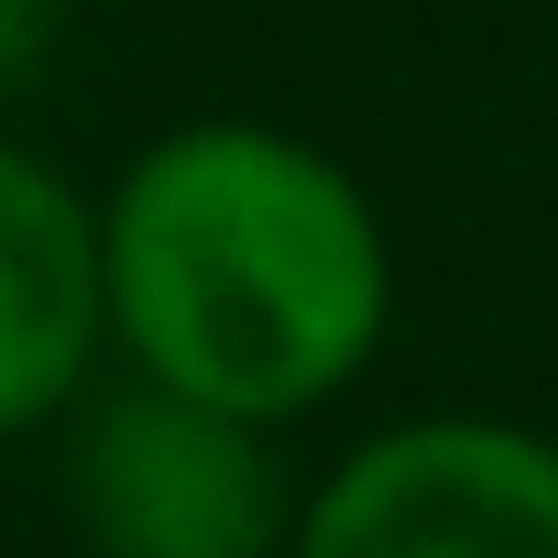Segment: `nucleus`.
Segmentation results:
<instances>
[{"instance_id":"nucleus-1","label":"nucleus","mask_w":558,"mask_h":558,"mask_svg":"<svg viewBox=\"0 0 558 558\" xmlns=\"http://www.w3.org/2000/svg\"><path fill=\"white\" fill-rule=\"evenodd\" d=\"M99 286L132 373L296 427L373 373L395 241L329 143L286 121H175L99 197Z\"/></svg>"},{"instance_id":"nucleus-2","label":"nucleus","mask_w":558,"mask_h":558,"mask_svg":"<svg viewBox=\"0 0 558 558\" xmlns=\"http://www.w3.org/2000/svg\"><path fill=\"white\" fill-rule=\"evenodd\" d=\"M296 482L263 416L197 405L154 373L66 405V525L88 558H286Z\"/></svg>"},{"instance_id":"nucleus-3","label":"nucleus","mask_w":558,"mask_h":558,"mask_svg":"<svg viewBox=\"0 0 558 558\" xmlns=\"http://www.w3.org/2000/svg\"><path fill=\"white\" fill-rule=\"evenodd\" d=\"M286 558H558V438L514 416H405L318 471Z\"/></svg>"},{"instance_id":"nucleus-4","label":"nucleus","mask_w":558,"mask_h":558,"mask_svg":"<svg viewBox=\"0 0 558 558\" xmlns=\"http://www.w3.org/2000/svg\"><path fill=\"white\" fill-rule=\"evenodd\" d=\"M110 340V286H99V208L0 132V449L56 427Z\"/></svg>"},{"instance_id":"nucleus-5","label":"nucleus","mask_w":558,"mask_h":558,"mask_svg":"<svg viewBox=\"0 0 558 558\" xmlns=\"http://www.w3.org/2000/svg\"><path fill=\"white\" fill-rule=\"evenodd\" d=\"M56 12L66 0H0V99H23L56 56Z\"/></svg>"}]
</instances>
